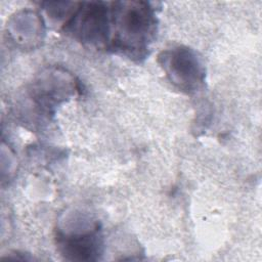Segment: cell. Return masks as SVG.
I'll return each mask as SVG.
<instances>
[{"label": "cell", "instance_id": "obj_1", "mask_svg": "<svg viewBox=\"0 0 262 262\" xmlns=\"http://www.w3.org/2000/svg\"><path fill=\"white\" fill-rule=\"evenodd\" d=\"M108 50L140 62L148 55L156 39L158 18L154 6L145 1H113Z\"/></svg>", "mask_w": 262, "mask_h": 262}, {"label": "cell", "instance_id": "obj_2", "mask_svg": "<svg viewBox=\"0 0 262 262\" xmlns=\"http://www.w3.org/2000/svg\"><path fill=\"white\" fill-rule=\"evenodd\" d=\"M62 30L85 45L97 49H107L111 32L110 2H76L73 11L62 26Z\"/></svg>", "mask_w": 262, "mask_h": 262}, {"label": "cell", "instance_id": "obj_3", "mask_svg": "<svg viewBox=\"0 0 262 262\" xmlns=\"http://www.w3.org/2000/svg\"><path fill=\"white\" fill-rule=\"evenodd\" d=\"M158 61L169 81L179 90L190 94L205 83L206 69L199 53L183 45L163 50Z\"/></svg>", "mask_w": 262, "mask_h": 262}, {"label": "cell", "instance_id": "obj_4", "mask_svg": "<svg viewBox=\"0 0 262 262\" xmlns=\"http://www.w3.org/2000/svg\"><path fill=\"white\" fill-rule=\"evenodd\" d=\"M55 238L58 251L69 260L94 261L102 253L103 237L97 221L82 218L74 228H58Z\"/></svg>", "mask_w": 262, "mask_h": 262}, {"label": "cell", "instance_id": "obj_5", "mask_svg": "<svg viewBox=\"0 0 262 262\" xmlns=\"http://www.w3.org/2000/svg\"><path fill=\"white\" fill-rule=\"evenodd\" d=\"M76 90L73 76L57 68L43 71L30 87L32 99L46 112L74 95Z\"/></svg>", "mask_w": 262, "mask_h": 262}]
</instances>
